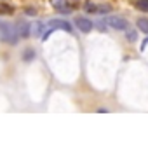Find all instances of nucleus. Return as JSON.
Listing matches in <instances>:
<instances>
[{"instance_id": "1", "label": "nucleus", "mask_w": 148, "mask_h": 143, "mask_svg": "<svg viewBox=\"0 0 148 143\" xmlns=\"http://www.w3.org/2000/svg\"><path fill=\"white\" fill-rule=\"evenodd\" d=\"M0 38L7 44H11V45H16L18 40H19V37L16 33V28L12 25H9L7 21H0Z\"/></svg>"}, {"instance_id": "2", "label": "nucleus", "mask_w": 148, "mask_h": 143, "mask_svg": "<svg viewBox=\"0 0 148 143\" xmlns=\"http://www.w3.org/2000/svg\"><path fill=\"white\" fill-rule=\"evenodd\" d=\"M86 12H92V14H106L112 11L110 4H94V2H86L84 6Z\"/></svg>"}, {"instance_id": "3", "label": "nucleus", "mask_w": 148, "mask_h": 143, "mask_svg": "<svg viewBox=\"0 0 148 143\" xmlns=\"http://www.w3.org/2000/svg\"><path fill=\"white\" fill-rule=\"evenodd\" d=\"M103 21L106 23L108 28H115V30H127L129 28V23L120 16H110V18H105Z\"/></svg>"}, {"instance_id": "4", "label": "nucleus", "mask_w": 148, "mask_h": 143, "mask_svg": "<svg viewBox=\"0 0 148 143\" xmlns=\"http://www.w3.org/2000/svg\"><path fill=\"white\" fill-rule=\"evenodd\" d=\"M51 6H52L58 12H63V14L71 12V6H70L68 0H51Z\"/></svg>"}, {"instance_id": "5", "label": "nucleus", "mask_w": 148, "mask_h": 143, "mask_svg": "<svg viewBox=\"0 0 148 143\" xmlns=\"http://www.w3.org/2000/svg\"><path fill=\"white\" fill-rule=\"evenodd\" d=\"M49 28H52V30H64V32L71 33V25L66 23L64 19H51L49 21Z\"/></svg>"}, {"instance_id": "6", "label": "nucleus", "mask_w": 148, "mask_h": 143, "mask_svg": "<svg viewBox=\"0 0 148 143\" xmlns=\"http://www.w3.org/2000/svg\"><path fill=\"white\" fill-rule=\"evenodd\" d=\"M14 28H16V33H18V37H19V38H26V37H30L32 26H30L26 21H19Z\"/></svg>"}, {"instance_id": "7", "label": "nucleus", "mask_w": 148, "mask_h": 143, "mask_svg": "<svg viewBox=\"0 0 148 143\" xmlns=\"http://www.w3.org/2000/svg\"><path fill=\"white\" fill-rule=\"evenodd\" d=\"M75 25H77V28H79L80 32H84V33H89V32L92 30V23H91L87 18H77V19H75Z\"/></svg>"}, {"instance_id": "8", "label": "nucleus", "mask_w": 148, "mask_h": 143, "mask_svg": "<svg viewBox=\"0 0 148 143\" xmlns=\"http://www.w3.org/2000/svg\"><path fill=\"white\" fill-rule=\"evenodd\" d=\"M138 28H139V32H143V33L148 35V19H145V18L138 19Z\"/></svg>"}, {"instance_id": "9", "label": "nucleus", "mask_w": 148, "mask_h": 143, "mask_svg": "<svg viewBox=\"0 0 148 143\" xmlns=\"http://www.w3.org/2000/svg\"><path fill=\"white\" fill-rule=\"evenodd\" d=\"M35 56H37V54H35L33 49H26L25 54H23V59H25V61H32V59H35Z\"/></svg>"}, {"instance_id": "10", "label": "nucleus", "mask_w": 148, "mask_h": 143, "mask_svg": "<svg viewBox=\"0 0 148 143\" xmlns=\"http://www.w3.org/2000/svg\"><path fill=\"white\" fill-rule=\"evenodd\" d=\"M136 7L143 12H148V0H138L136 2Z\"/></svg>"}, {"instance_id": "11", "label": "nucleus", "mask_w": 148, "mask_h": 143, "mask_svg": "<svg viewBox=\"0 0 148 143\" xmlns=\"http://www.w3.org/2000/svg\"><path fill=\"white\" fill-rule=\"evenodd\" d=\"M12 12V7L4 4V2H0V14H11Z\"/></svg>"}, {"instance_id": "12", "label": "nucleus", "mask_w": 148, "mask_h": 143, "mask_svg": "<svg viewBox=\"0 0 148 143\" xmlns=\"http://www.w3.org/2000/svg\"><path fill=\"white\" fill-rule=\"evenodd\" d=\"M92 26H96L98 30H101V32H108V26H106V23L103 21V19H99V21H96Z\"/></svg>"}, {"instance_id": "13", "label": "nucleus", "mask_w": 148, "mask_h": 143, "mask_svg": "<svg viewBox=\"0 0 148 143\" xmlns=\"http://www.w3.org/2000/svg\"><path fill=\"white\" fill-rule=\"evenodd\" d=\"M42 32H44V25H42V23H37V25L33 26V33H35L37 37H42Z\"/></svg>"}, {"instance_id": "14", "label": "nucleus", "mask_w": 148, "mask_h": 143, "mask_svg": "<svg viewBox=\"0 0 148 143\" xmlns=\"http://www.w3.org/2000/svg\"><path fill=\"white\" fill-rule=\"evenodd\" d=\"M125 35H127V38H129V40H136V32H134V30H129V28H127Z\"/></svg>"}, {"instance_id": "15", "label": "nucleus", "mask_w": 148, "mask_h": 143, "mask_svg": "<svg viewBox=\"0 0 148 143\" xmlns=\"http://www.w3.org/2000/svg\"><path fill=\"white\" fill-rule=\"evenodd\" d=\"M26 14H32V16H33V14H35V11H33V9H26Z\"/></svg>"}, {"instance_id": "16", "label": "nucleus", "mask_w": 148, "mask_h": 143, "mask_svg": "<svg viewBox=\"0 0 148 143\" xmlns=\"http://www.w3.org/2000/svg\"><path fill=\"white\" fill-rule=\"evenodd\" d=\"M146 44H148V38H146V40L143 42V45H141V49H145V45H146Z\"/></svg>"}]
</instances>
